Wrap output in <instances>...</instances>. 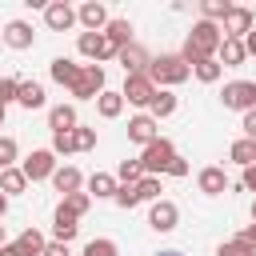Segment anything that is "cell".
Wrapping results in <instances>:
<instances>
[{
    "label": "cell",
    "instance_id": "cell-1",
    "mask_svg": "<svg viewBox=\"0 0 256 256\" xmlns=\"http://www.w3.org/2000/svg\"><path fill=\"white\" fill-rule=\"evenodd\" d=\"M220 40H224L220 24H212V20H196L192 32H188V40H184V48H180V60H184L188 68L200 64V60H216Z\"/></svg>",
    "mask_w": 256,
    "mask_h": 256
},
{
    "label": "cell",
    "instance_id": "cell-2",
    "mask_svg": "<svg viewBox=\"0 0 256 256\" xmlns=\"http://www.w3.org/2000/svg\"><path fill=\"white\" fill-rule=\"evenodd\" d=\"M156 88H176V84H184L188 76H192V68L180 60V52H164V56H152L148 60V72H144Z\"/></svg>",
    "mask_w": 256,
    "mask_h": 256
},
{
    "label": "cell",
    "instance_id": "cell-3",
    "mask_svg": "<svg viewBox=\"0 0 256 256\" xmlns=\"http://www.w3.org/2000/svg\"><path fill=\"white\" fill-rule=\"evenodd\" d=\"M172 156H176V148H172V140H164V136H156L144 152H140V168H144V176H160L168 164H172Z\"/></svg>",
    "mask_w": 256,
    "mask_h": 256
},
{
    "label": "cell",
    "instance_id": "cell-4",
    "mask_svg": "<svg viewBox=\"0 0 256 256\" xmlns=\"http://www.w3.org/2000/svg\"><path fill=\"white\" fill-rule=\"evenodd\" d=\"M220 104L232 108V112H248V108H256V80H232V84H224Z\"/></svg>",
    "mask_w": 256,
    "mask_h": 256
},
{
    "label": "cell",
    "instance_id": "cell-5",
    "mask_svg": "<svg viewBox=\"0 0 256 256\" xmlns=\"http://www.w3.org/2000/svg\"><path fill=\"white\" fill-rule=\"evenodd\" d=\"M252 28H256V12H252V8H244V4H232V8H228V16L220 20V32H224L228 40H244Z\"/></svg>",
    "mask_w": 256,
    "mask_h": 256
},
{
    "label": "cell",
    "instance_id": "cell-6",
    "mask_svg": "<svg viewBox=\"0 0 256 256\" xmlns=\"http://www.w3.org/2000/svg\"><path fill=\"white\" fill-rule=\"evenodd\" d=\"M76 100H96L100 92H104V68L100 64H80V76H76V84L68 88Z\"/></svg>",
    "mask_w": 256,
    "mask_h": 256
},
{
    "label": "cell",
    "instance_id": "cell-7",
    "mask_svg": "<svg viewBox=\"0 0 256 256\" xmlns=\"http://www.w3.org/2000/svg\"><path fill=\"white\" fill-rule=\"evenodd\" d=\"M20 172H24L28 180H52V172H56V152H52V148H36V152H28L24 164H20Z\"/></svg>",
    "mask_w": 256,
    "mask_h": 256
},
{
    "label": "cell",
    "instance_id": "cell-8",
    "mask_svg": "<svg viewBox=\"0 0 256 256\" xmlns=\"http://www.w3.org/2000/svg\"><path fill=\"white\" fill-rule=\"evenodd\" d=\"M76 48H80V56H88L92 64H100V60H112V56H116V48H112V40H108L104 32H80Z\"/></svg>",
    "mask_w": 256,
    "mask_h": 256
},
{
    "label": "cell",
    "instance_id": "cell-9",
    "mask_svg": "<svg viewBox=\"0 0 256 256\" xmlns=\"http://www.w3.org/2000/svg\"><path fill=\"white\" fill-rule=\"evenodd\" d=\"M108 8L100 4V0H84L80 8H76V24H84V32H104L108 28Z\"/></svg>",
    "mask_w": 256,
    "mask_h": 256
},
{
    "label": "cell",
    "instance_id": "cell-10",
    "mask_svg": "<svg viewBox=\"0 0 256 256\" xmlns=\"http://www.w3.org/2000/svg\"><path fill=\"white\" fill-rule=\"evenodd\" d=\"M128 104H136V108H148L152 104V96H156V84L148 80V76H124V92H120Z\"/></svg>",
    "mask_w": 256,
    "mask_h": 256
},
{
    "label": "cell",
    "instance_id": "cell-11",
    "mask_svg": "<svg viewBox=\"0 0 256 256\" xmlns=\"http://www.w3.org/2000/svg\"><path fill=\"white\" fill-rule=\"evenodd\" d=\"M148 224H152L156 232H172V228L180 224V208H176L172 200H152V208H148Z\"/></svg>",
    "mask_w": 256,
    "mask_h": 256
},
{
    "label": "cell",
    "instance_id": "cell-12",
    "mask_svg": "<svg viewBox=\"0 0 256 256\" xmlns=\"http://www.w3.org/2000/svg\"><path fill=\"white\" fill-rule=\"evenodd\" d=\"M44 24H48L52 32H68V28L76 24V8H72L68 0H52V4L44 8Z\"/></svg>",
    "mask_w": 256,
    "mask_h": 256
},
{
    "label": "cell",
    "instance_id": "cell-13",
    "mask_svg": "<svg viewBox=\"0 0 256 256\" xmlns=\"http://www.w3.org/2000/svg\"><path fill=\"white\" fill-rule=\"evenodd\" d=\"M156 136H160V124H156L148 112H140V116H132V120H128V140H132V144L148 148Z\"/></svg>",
    "mask_w": 256,
    "mask_h": 256
},
{
    "label": "cell",
    "instance_id": "cell-14",
    "mask_svg": "<svg viewBox=\"0 0 256 256\" xmlns=\"http://www.w3.org/2000/svg\"><path fill=\"white\" fill-rule=\"evenodd\" d=\"M4 44H8V48H16V52L32 48V44H36L32 24H28V20H8V24H4Z\"/></svg>",
    "mask_w": 256,
    "mask_h": 256
},
{
    "label": "cell",
    "instance_id": "cell-15",
    "mask_svg": "<svg viewBox=\"0 0 256 256\" xmlns=\"http://www.w3.org/2000/svg\"><path fill=\"white\" fill-rule=\"evenodd\" d=\"M116 60L124 64V76H144V72H148V60H152V56H148V52H144L140 44H128V48H120V52H116Z\"/></svg>",
    "mask_w": 256,
    "mask_h": 256
},
{
    "label": "cell",
    "instance_id": "cell-16",
    "mask_svg": "<svg viewBox=\"0 0 256 256\" xmlns=\"http://www.w3.org/2000/svg\"><path fill=\"white\" fill-rule=\"evenodd\" d=\"M196 188H200L204 196H224V192H228V176H224V168H216V164L200 168V176H196Z\"/></svg>",
    "mask_w": 256,
    "mask_h": 256
},
{
    "label": "cell",
    "instance_id": "cell-17",
    "mask_svg": "<svg viewBox=\"0 0 256 256\" xmlns=\"http://www.w3.org/2000/svg\"><path fill=\"white\" fill-rule=\"evenodd\" d=\"M76 232H80L76 216L60 204V208H56V216H52V236H56V244H72V240H76Z\"/></svg>",
    "mask_w": 256,
    "mask_h": 256
},
{
    "label": "cell",
    "instance_id": "cell-18",
    "mask_svg": "<svg viewBox=\"0 0 256 256\" xmlns=\"http://www.w3.org/2000/svg\"><path fill=\"white\" fill-rule=\"evenodd\" d=\"M244 60H248L244 40H228V36H224V40H220V52H216V64H220V68H240Z\"/></svg>",
    "mask_w": 256,
    "mask_h": 256
},
{
    "label": "cell",
    "instance_id": "cell-19",
    "mask_svg": "<svg viewBox=\"0 0 256 256\" xmlns=\"http://www.w3.org/2000/svg\"><path fill=\"white\" fill-rule=\"evenodd\" d=\"M48 76H52L60 88H72V84H76V76H80V64H76V60H68V56H56V60L48 64Z\"/></svg>",
    "mask_w": 256,
    "mask_h": 256
},
{
    "label": "cell",
    "instance_id": "cell-20",
    "mask_svg": "<svg viewBox=\"0 0 256 256\" xmlns=\"http://www.w3.org/2000/svg\"><path fill=\"white\" fill-rule=\"evenodd\" d=\"M44 84H36V80H20V88H16V104L20 108H28V112H36V108H44Z\"/></svg>",
    "mask_w": 256,
    "mask_h": 256
},
{
    "label": "cell",
    "instance_id": "cell-21",
    "mask_svg": "<svg viewBox=\"0 0 256 256\" xmlns=\"http://www.w3.org/2000/svg\"><path fill=\"white\" fill-rule=\"evenodd\" d=\"M80 184H84V176H80V168H72V164H64V168H56V172H52V188H56L60 196L80 192Z\"/></svg>",
    "mask_w": 256,
    "mask_h": 256
},
{
    "label": "cell",
    "instance_id": "cell-22",
    "mask_svg": "<svg viewBox=\"0 0 256 256\" xmlns=\"http://www.w3.org/2000/svg\"><path fill=\"white\" fill-rule=\"evenodd\" d=\"M176 104H180V100H176V92H172V88H156V96H152V104H148V116L160 124L164 116H172V112H176Z\"/></svg>",
    "mask_w": 256,
    "mask_h": 256
},
{
    "label": "cell",
    "instance_id": "cell-23",
    "mask_svg": "<svg viewBox=\"0 0 256 256\" xmlns=\"http://www.w3.org/2000/svg\"><path fill=\"white\" fill-rule=\"evenodd\" d=\"M104 36L112 40V48H116V52H120V48H128V44H132V20L112 16V20H108V28H104Z\"/></svg>",
    "mask_w": 256,
    "mask_h": 256
},
{
    "label": "cell",
    "instance_id": "cell-24",
    "mask_svg": "<svg viewBox=\"0 0 256 256\" xmlns=\"http://www.w3.org/2000/svg\"><path fill=\"white\" fill-rule=\"evenodd\" d=\"M80 120H76V108L72 104H56V108H48V128L52 132H72Z\"/></svg>",
    "mask_w": 256,
    "mask_h": 256
},
{
    "label": "cell",
    "instance_id": "cell-25",
    "mask_svg": "<svg viewBox=\"0 0 256 256\" xmlns=\"http://www.w3.org/2000/svg\"><path fill=\"white\" fill-rule=\"evenodd\" d=\"M116 176H108V172H92L88 176V196H96V200H112L116 196Z\"/></svg>",
    "mask_w": 256,
    "mask_h": 256
},
{
    "label": "cell",
    "instance_id": "cell-26",
    "mask_svg": "<svg viewBox=\"0 0 256 256\" xmlns=\"http://www.w3.org/2000/svg\"><path fill=\"white\" fill-rule=\"evenodd\" d=\"M12 244L20 248V256H40L48 240H44V232H36V228H24V232H20V236H16Z\"/></svg>",
    "mask_w": 256,
    "mask_h": 256
},
{
    "label": "cell",
    "instance_id": "cell-27",
    "mask_svg": "<svg viewBox=\"0 0 256 256\" xmlns=\"http://www.w3.org/2000/svg\"><path fill=\"white\" fill-rule=\"evenodd\" d=\"M96 112H100L104 120H116V116L124 112V96H120V92H108V88H104V92L96 96Z\"/></svg>",
    "mask_w": 256,
    "mask_h": 256
},
{
    "label": "cell",
    "instance_id": "cell-28",
    "mask_svg": "<svg viewBox=\"0 0 256 256\" xmlns=\"http://www.w3.org/2000/svg\"><path fill=\"white\" fill-rule=\"evenodd\" d=\"M24 188H28V176H24V172H20L16 164L0 172V192H4V196H20Z\"/></svg>",
    "mask_w": 256,
    "mask_h": 256
},
{
    "label": "cell",
    "instance_id": "cell-29",
    "mask_svg": "<svg viewBox=\"0 0 256 256\" xmlns=\"http://www.w3.org/2000/svg\"><path fill=\"white\" fill-rule=\"evenodd\" d=\"M228 156H232L240 168H252V164H256V140H244V136H240V140L228 148Z\"/></svg>",
    "mask_w": 256,
    "mask_h": 256
},
{
    "label": "cell",
    "instance_id": "cell-30",
    "mask_svg": "<svg viewBox=\"0 0 256 256\" xmlns=\"http://www.w3.org/2000/svg\"><path fill=\"white\" fill-rule=\"evenodd\" d=\"M220 72H224V68H220L216 60H200V64H192V76H196L200 84H216V80H220Z\"/></svg>",
    "mask_w": 256,
    "mask_h": 256
},
{
    "label": "cell",
    "instance_id": "cell-31",
    "mask_svg": "<svg viewBox=\"0 0 256 256\" xmlns=\"http://www.w3.org/2000/svg\"><path fill=\"white\" fill-rule=\"evenodd\" d=\"M84 256H120V248H116V240L96 236V240H88V244H84Z\"/></svg>",
    "mask_w": 256,
    "mask_h": 256
},
{
    "label": "cell",
    "instance_id": "cell-32",
    "mask_svg": "<svg viewBox=\"0 0 256 256\" xmlns=\"http://www.w3.org/2000/svg\"><path fill=\"white\" fill-rule=\"evenodd\" d=\"M228 8H232L228 0H204V4H200V20H212V24H216V20L228 16Z\"/></svg>",
    "mask_w": 256,
    "mask_h": 256
},
{
    "label": "cell",
    "instance_id": "cell-33",
    "mask_svg": "<svg viewBox=\"0 0 256 256\" xmlns=\"http://www.w3.org/2000/svg\"><path fill=\"white\" fill-rule=\"evenodd\" d=\"M116 176H120V184H140L144 180V168H140V160H120Z\"/></svg>",
    "mask_w": 256,
    "mask_h": 256
},
{
    "label": "cell",
    "instance_id": "cell-34",
    "mask_svg": "<svg viewBox=\"0 0 256 256\" xmlns=\"http://www.w3.org/2000/svg\"><path fill=\"white\" fill-rule=\"evenodd\" d=\"M60 204H64V208H68V212H72V216L80 220V216H84V212L92 208V196H88V192H72V196H64Z\"/></svg>",
    "mask_w": 256,
    "mask_h": 256
},
{
    "label": "cell",
    "instance_id": "cell-35",
    "mask_svg": "<svg viewBox=\"0 0 256 256\" xmlns=\"http://www.w3.org/2000/svg\"><path fill=\"white\" fill-rule=\"evenodd\" d=\"M216 256H256V248H252V244H244V240L236 236V240H224V244L216 248Z\"/></svg>",
    "mask_w": 256,
    "mask_h": 256
},
{
    "label": "cell",
    "instance_id": "cell-36",
    "mask_svg": "<svg viewBox=\"0 0 256 256\" xmlns=\"http://www.w3.org/2000/svg\"><path fill=\"white\" fill-rule=\"evenodd\" d=\"M72 136H76V152H92V148H96V128L76 124V128H72Z\"/></svg>",
    "mask_w": 256,
    "mask_h": 256
},
{
    "label": "cell",
    "instance_id": "cell-37",
    "mask_svg": "<svg viewBox=\"0 0 256 256\" xmlns=\"http://www.w3.org/2000/svg\"><path fill=\"white\" fill-rule=\"evenodd\" d=\"M112 200H116V208H124V212H128V208H136V204H140V196H136V184H120Z\"/></svg>",
    "mask_w": 256,
    "mask_h": 256
},
{
    "label": "cell",
    "instance_id": "cell-38",
    "mask_svg": "<svg viewBox=\"0 0 256 256\" xmlns=\"http://www.w3.org/2000/svg\"><path fill=\"white\" fill-rule=\"evenodd\" d=\"M52 152H56V156L76 152V136H72V132H52Z\"/></svg>",
    "mask_w": 256,
    "mask_h": 256
},
{
    "label": "cell",
    "instance_id": "cell-39",
    "mask_svg": "<svg viewBox=\"0 0 256 256\" xmlns=\"http://www.w3.org/2000/svg\"><path fill=\"white\" fill-rule=\"evenodd\" d=\"M136 196H140V200H160V176H144V180L136 184Z\"/></svg>",
    "mask_w": 256,
    "mask_h": 256
},
{
    "label": "cell",
    "instance_id": "cell-40",
    "mask_svg": "<svg viewBox=\"0 0 256 256\" xmlns=\"http://www.w3.org/2000/svg\"><path fill=\"white\" fill-rule=\"evenodd\" d=\"M16 88H20L16 76H0V108H8V104L16 100Z\"/></svg>",
    "mask_w": 256,
    "mask_h": 256
},
{
    "label": "cell",
    "instance_id": "cell-41",
    "mask_svg": "<svg viewBox=\"0 0 256 256\" xmlns=\"http://www.w3.org/2000/svg\"><path fill=\"white\" fill-rule=\"evenodd\" d=\"M12 160H16V140L12 136H0V172L12 168Z\"/></svg>",
    "mask_w": 256,
    "mask_h": 256
},
{
    "label": "cell",
    "instance_id": "cell-42",
    "mask_svg": "<svg viewBox=\"0 0 256 256\" xmlns=\"http://www.w3.org/2000/svg\"><path fill=\"white\" fill-rule=\"evenodd\" d=\"M240 128H244V140H256V108H248V112H244Z\"/></svg>",
    "mask_w": 256,
    "mask_h": 256
},
{
    "label": "cell",
    "instance_id": "cell-43",
    "mask_svg": "<svg viewBox=\"0 0 256 256\" xmlns=\"http://www.w3.org/2000/svg\"><path fill=\"white\" fill-rule=\"evenodd\" d=\"M164 172H168V176H188V160H184V156H172V164H168Z\"/></svg>",
    "mask_w": 256,
    "mask_h": 256
},
{
    "label": "cell",
    "instance_id": "cell-44",
    "mask_svg": "<svg viewBox=\"0 0 256 256\" xmlns=\"http://www.w3.org/2000/svg\"><path fill=\"white\" fill-rule=\"evenodd\" d=\"M40 256H68V244H56V240H52V244H44Z\"/></svg>",
    "mask_w": 256,
    "mask_h": 256
},
{
    "label": "cell",
    "instance_id": "cell-45",
    "mask_svg": "<svg viewBox=\"0 0 256 256\" xmlns=\"http://www.w3.org/2000/svg\"><path fill=\"white\" fill-rule=\"evenodd\" d=\"M240 184H244L248 192H256V164H252V168H244V180H240Z\"/></svg>",
    "mask_w": 256,
    "mask_h": 256
},
{
    "label": "cell",
    "instance_id": "cell-46",
    "mask_svg": "<svg viewBox=\"0 0 256 256\" xmlns=\"http://www.w3.org/2000/svg\"><path fill=\"white\" fill-rule=\"evenodd\" d=\"M240 240H244V244H252V248H256V224H248V228H244V232H240Z\"/></svg>",
    "mask_w": 256,
    "mask_h": 256
},
{
    "label": "cell",
    "instance_id": "cell-47",
    "mask_svg": "<svg viewBox=\"0 0 256 256\" xmlns=\"http://www.w3.org/2000/svg\"><path fill=\"white\" fill-rule=\"evenodd\" d=\"M244 52H248V56H256V28L244 36Z\"/></svg>",
    "mask_w": 256,
    "mask_h": 256
},
{
    "label": "cell",
    "instance_id": "cell-48",
    "mask_svg": "<svg viewBox=\"0 0 256 256\" xmlns=\"http://www.w3.org/2000/svg\"><path fill=\"white\" fill-rule=\"evenodd\" d=\"M0 256H20V248H16V244H4V248H0Z\"/></svg>",
    "mask_w": 256,
    "mask_h": 256
},
{
    "label": "cell",
    "instance_id": "cell-49",
    "mask_svg": "<svg viewBox=\"0 0 256 256\" xmlns=\"http://www.w3.org/2000/svg\"><path fill=\"white\" fill-rule=\"evenodd\" d=\"M4 212H8V196L0 192V220H4Z\"/></svg>",
    "mask_w": 256,
    "mask_h": 256
},
{
    "label": "cell",
    "instance_id": "cell-50",
    "mask_svg": "<svg viewBox=\"0 0 256 256\" xmlns=\"http://www.w3.org/2000/svg\"><path fill=\"white\" fill-rule=\"evenodd\" d=\"M4 244H8V240H4V224H0V248H4Z\"/></svg>",
    "mask_w": 256,
    "mask_h": 256
},
{
    "label": "cell",
    "instance_id": "cell-51",
    "mask_svg": "<svg viewBox=\"0 0 256 256\" xmlns=\"http://www.w3.org/2000/svg\"><path fill=\"white\" fill-rule=\"evenodd\" d=\"M252 224H256V200H252Z\"/></svg>",
    "mask_w": 256,
    "mask_h": 256
},
{
    "label": "cell",
    "instance_id": "cell-52",
    "mask_svg": "<svg viewBox=\"0 0 256 256\" xmlns=\"http://www.w3.org/2000/svg\"><path fill=\"white\" fill-rule=\"evenodd\" d=\"M156 256H180V252H156Z\"/></svg>",
    "mask_w": 256,
    "mask_h": 256
},
{
    "label": "cell",
    "instance_id": "cell-53",
    "mask_svg": "<svg viewBox=\"0 0 256 256\" xmlns=\"http://www.w3.org/2000/svg\"><path fill=\"white\" fill-rule=\"evenodd\" d=\"M0 128H4V108H0Z\"/></svg>",
    "mask_w": 256,
    "mask_h": 256
},
{
    "label": "cell",
    "instance_id": "cell-54",
    "mask_svg": "<svg viewBox=\"0 0 256 256\" xmlns=\"http://www.w3.org/2000/svg\"><path fill=\"white\" fill-rule=\"evenodd\" d=\"M0 44H4V28H0Z\"/></svg>",
    "mask_w": 256,
    "mask_h": 256
}]
</instances>
